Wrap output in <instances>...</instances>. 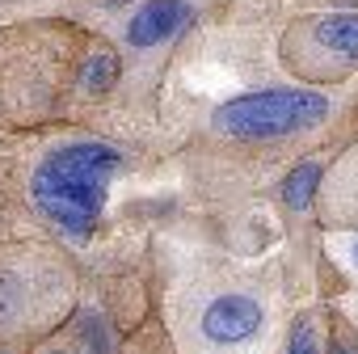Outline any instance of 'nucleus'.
<instances>
[{
	"mask_svg": "<svg viewBox=\"0 0 358 354\" xmlns=\"http://www.w3.org/2000/svg\"><path fill=\"white\" fill-rule=\"evenodd\" d=\"M118 169V152L106 143H64L34 169V203L68 232L85 236L97 215L110 186V173Z\"/></svg>",
	"mask_w": 358,
	"mask_h": 354,
	"instance_id": "nucleus-1",
	"label": "nucleus"
},
{
	"mask_svg": "<svg viewBox=\"0 0 358 354\" xmlns=\"http://www.w3.org/2000/svg\"><path fill=\"white\" fill-rule=\"evenodd\" d=\"M329 101L320 93L308 89H266V93H249L236 101H224L215 110V127L241 139H274V135H291V131H308L316 122H324Z\"/></svg>",
	"mask_w": 358,
	"mask_h": 354,
	"instance_id": "nucleus-2",
	"label": "nucleus"
},
{
	"mask_svg": "<svg viewBox=\"0 0 358 354\" xmlns=\"http://www.w3.org/2000/svg\"><path fill=\"white\" fill-rule=\"evenodd\" d=\"M257 329H262V304H253L249 295H220L203 312V337L215 346L249 341Z\"/></svg>",
	"mask_w": 358,
	"mask_h": 354,
	"instance_id": "nucleus-3",
	"label": "nucleus"
},
{
	"mask_svg": "<svg viewBox=\"0 0 358 354\" xmlns=\"http://www.w3.org/2000/svg\"><path fill=\"white\" fill-rule=\"evenodd\" d=\"M186 22H190L186 0H148V5L131 17L127 38H131V47H156L169 34H177Z\"/></svg>",
	"mask_w": 358,
	"mask_h": 354,
	"instance_id": "nucleus-4",
	"label": "nucleus"
},
{
	"mask_svg": "<svg viewBox=\"0 0 358 354\" xmlns=\"http://www.w3.org/2000/svg\"><path fill=\"white\" fill-rule=\"evenodd\" d=\"M316 43L341 59L358 55V13H329L316 22Z\"/></svg>",
	"mask_w": 358,
	"mask_h": 354,
	"instance_id": "nucleus-5",
	"label": "nucleus"
},
{
	"mask_svg": "<svg viewBox=\"0 0 358 354\" xmlns=\"http://www.w3.org/2000/svg\"><path fill=\"white\" fill-rule=\"evenodd\" d=\"M316 182H320V164H316V160H303V164L287 177V186H282L287 207H291V211H303V207L312 203V194H316Z\"/></svg>",
	"mask_w": 358,
	"mask_h": 354,
	"instance_id": "nucleus-6",
	"label": "nucleus"
},
{
	"mask_svg": "<svg viewBox=\"0 0 358 354\" xmlns=\"http://www.w3.org/2000/svg\"><path fill=\"white\" fill-rule=\"evenodd\" d=\"M118 76V55L114 51H97L89 64H85V89L89 93H106Z\"/></svg>",
	"mask_w": 358,
	"mask_h": 354,
	"instance_id": "nucleus-7",
	"label": "nucleus"
},
{
	"mask_svg": "<svg viewBox=\"0 0 358 354\" xmlns=\"http://www.w3.org/2000/svg\"><path fill=\"white\" fill-rule=\"evenodd\" d=\"M80 325H85V346H89V354H110V333H101V316L89 312Z\"/></svg>",
	"mask_w": 358,
	"mask_h": 354,
	"instance_id": "nucleus-8",
	"label": "nucleus"
},
{
	"mask_svg": "<svg viewBox=\"0 0 358 354\" xmlns=\"http://www.w3.org/2000/svg\"><path fill=\"white\" fill-rule=\"evenodd\" d=\"M287 354H320V341H316V333H312L308 320L295 325V333H291V350H287Z\"/></svg>",
	"mask_w": 358,
	"mask_h": 354,
	"instance_id": "nucleus-9",
	"label": "nucleus"
},
{
	"mask_svg": "<svg viewBox=\"0 0 358 354\" xmlns=\"http://www.w3.org/2000/svg\"><path fill=\"white\" fill-rule=\"evenodd\" d=\"M354 257H358V245H354Z\"/></svg>",
	"mask_w": 358,
	"mask_h": 354,
	"instance_id": "nucleus-10",
	"label": "nucleus"
}]
</instances>
